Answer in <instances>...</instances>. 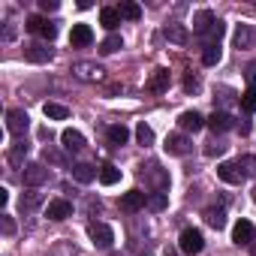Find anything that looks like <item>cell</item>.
<instances>
[{"label": "cell", "instance_id": "obj_1", "mask_svg": "<svg viewBox=\"0 0 256 256\" xmlns=\"http://www.w3.org/2000/svg\"><path fill=\"white\" fill-rule=\"evenodd\" d=\"M178 247H181V253L196 256V253H202L205 238H202V232H199V229H184V232H181V238H178Z\"/></svg>", "mask_w": 256, "mask_h": 256}, {"label": "cell", "instance_id": "obj_2", "mask_svg": "<svg viewBox=\"0 0 256 256\" xmlns=\"http://www.w3.org/2000/svg\"><path fill=\"white\" fill-rule=\"evenodd\" d=\"M88 235H90L94 247H100V250H108V247L114 244V232H112V226H106V223H90V226H88Z\"/></svg>", "mask_w": 256, "mask_h": 256}, {"label": "cell", "instance_id": "obj_3", "mask_svg": "<svg viewBox=\"0 0 256 256\" xmlns=\"http://www.w3.org/2000/svg\"><path fill=\"white\" fill-rule=\"evenodd\" d=\"M28 126H30V118H28L24 108H10V112H6V130H10L12 136H24Z\"/></svg>", "mask_w": 256, "mask_h": 256}, {"label": "cell", "instance_id": "obj_4", "mask_svg": "<svg viewBox=\"0 0 256 256\" xmlns=\"http://www.w3.org/2000/svg\"><path fill=\"white\" fill-rule=\"evenodd\" d=\"M232 241H235L238 247H250V244L256 241V226H253L250 220H238V223L232 226Z\"/></svg>", "mask_w": 256, "mask_h": 256}, {"label": "cell", "instance_id": "obj_5", "mask_svg": "<svg viewBox=\"0 0 256 256\" xmlns=\"http://www.w3.org/2000/svg\"><path fill=\"white\" fill-rule=\"evenodd\" d=\"M145 205H148V196H145L142 190H130V193L120 196V208H124L126 214H136V211H142Z\"/></svg>", "mask_w": 256, "mask_h": 256}, {"label": "cell", "instance_id": "obj_6", "mask_svg": "<svg viewBox=\"0 0 256 256\" xmlns=\"http://www.w3.org/2000/svg\"><path fill=\"white\" fill-rule=\"evenodd\" d=\"M46 178H48V169H46L42 163H30V166H24V175H22L24 187H40V184H46Z\"/></svg>", "mask_w": 256, "mask_h": 256}, {"label": "cell", "instance_id": "obj_7", "mask_svg": "<svg viewBox=\"0 0 256 256\" xmlns=\"http://www.w3.org/2000/svg\"><path fill=\"white\" fill-rule=\"evenodd\" d=\"M217 178H220V181H226V184H241L247 175H244V169H241L238 163H229V160H226V163H220V166H217Z\"/></svg>", "mask_w": 256, "mask_h": 256}, {"label": "cell", "instance_id": "obj_8", "mask_svg": "<svg viewBox=\"0 0 256 256\" xmlns=\"http://www.w3.org/2000/svg\"><path fill=\"white\" fill-rule=\"evenodd\" d=\"M46 217L48 220H66V217H72V202L70 199H52L46 205Z\"/></svg>", "mask_w": 256, "mask_h": 256}, {"label": "cell", "instance_id": "obj_9", "mask_svg": "<svg viewBox=\"0 0 256 256\" xmlns=\"http://www.w3.org/2000/svg\"><path fill=\"white\" fill-rule=\"evenodd\" d=\"M24 58L30 64H46V60H52V48L46 42H28L24 46Z\"/></svg>", "mask_w": 256, "mask_h": 256}, {"label": "cell", "instance_id": "obj_10", "mask_svg": "<svg viewBox=\"0 0 256 256\" xmlns=\"http://www.w3.org/2000/svg\"><path fill=\"white\" fill-rule=\"evenodd\" d=\"M163 148L169 154H175V157H184V154H190V139L184 133H172V136H166V145Z\"/></svg>", "mask_w": 256, "mask_h": 256}, {"label": "cell", "instance_id": "obj_11", "mask_svg": "<svg viewBox=\"0 0 256 256\" xmlns=\"http://www.w3.org/2000/svg\"><path fill=\"white\" fill-rule=\"evenodd\" d=\"M214 22H217V16L211 12V10H199L196 16H193V34H199V36H205L211 28H214Z\"/></svg>", "mask_w": 256, "mask_h": 256}, {"label": "cell", "instance_id": "obj_12", "mask_svg": "<svg viewBox=\"0 0 256 256\" xmlns=\"http://www.w3.org/2000/svg\"><path fill=\"white\" fill-rule=\"evenodd\" d=\"M70 42H72L76 48L90 46V42H94V30H90V24H72V30H70Z\"/></svg>", "mask_w": 256, "mask_h": 256}, {"label": "cell", "instance_id": "obj_13", "mask_svg": "<svg viewBox=\"0 0 256 256\" xmlns=\"http://www.w3.org/2000/svg\"><path fill=\"white\" fill-rule=\"evenodd\" d=\"M205 124H208V120H205L199 112H184V114L178 118V126H181V130H187V133H199Z\"/></svg>", "mask_w": 256, "mask_h": 256}, {"label": "cell", "instance_id": "obj_14", "mask_svg": "<svg viewBox=\"0 0 256 256\" xmlns=\"http://www.w3.org/2000/svg\"><path fill=\"white\" fill-rule=\"evenodd\" d=\"M208 126H211L214 133H226V130H232V126H235V118L229 112H214L208 118Z\"/></svg>", "mask_w": 256, "mask_h": 256}, {"label": "cell", "instance_id": "obj_15", "mask_svg": "<svg viewBox=\"0 0 256 256\" xmlns=\"http://www.w3.org/2000/svg\"><path fill=\"white\" fill-rule=\"evenodd\" d=\"M72 72H76L78 78H84V82H100V78H102V66H100V64H84V60H82V64L72 66Z\"/></svg>", "mask_w": 256, "mask_h": 256}, {"label": "cell", "instance_id": "obj_16", "mask_svg": "<svg viewBox=\"0 0 256 256\" xmlns=\"http://www.w3.org/2000/svg\"><path fill=\"white\" fill-rule=\"evenodd\" d=\"M151 94H163V90H169V70H154L151 72V78H148V84H145Z\"/></svg>", "mask_w": 256, "mask_h": 256}, {"label": "cell", "instance_id": "obj_17", "mask_svg": "<svg viewBox=\"0 0 256 256\" xmlns=\"http://www.w3.org/2000/svg\"><path fill=\"white\" fill-rule=\"evenodd\" d=\"M60 142H64V148L72 151V154L84 148V136H82L78 130H64V133H60Z\"/></svg>", "mask_w": 256, "mask_h": 256}, {"label": "cell", "instance_id": "obj_18", "mask_svg": "<svg viewBox=\"0 0 256 256\" xmlns=\"http://www.w3.org/2000/svg\"><path fill=\"white\" fill-rule=\"evenodd\" d=\"M96 175H100V172H96L90 163H76V166H72V178H76L78 184H90Z\"/></svg>", "mask_w": 256, "mask_h": 256}, {"label": "cell", "instance_id": "obj_19", "mask_svg": "<svg viewBox=\"0 0 256 256\" xmlns=\"http://www.w3.org/2000/svg\"><path fill=\"white\" fill-rule=\"evenodd\" d=\"M100 24H102L106 30H114V28L120 24V12H118L114 6H102V10H100Z\"/></svg>", "mask_w": 256, "mask_h": 256}, {"label": "cell", "instance_id": "obj_20", "mask_svg": "<svg viewBox=\"0 0 256 256\" xmlns=\"http://www.w3.org/2000/svg\"><path fill=\"white\" fill-rule=\"evenodd\" d=\"M202 217H205V223H208L211 229H223V226H226V211H223V208H205Z\"/></svg>", "mask_w": 256, "mask_h": 256}, {"label": "cell", "instance_id": "obj_21", "mask_svg": "<svg viewBox=\"0 0 256 256\" xmlns=\"http://www.w3.org/2000/svg\"><path fill=\"white\" fill-rule=\"evenodd\" d=\"M106 136H108L112 145H126V139H130V130H126L124 124H114V126H108V130H106Z\"/></svg>", "mask_w": 256, "mask_h": 256}, {"label": "cell", "instance_id": "obj_22", "mask_svg": "<svg viewBox=\"0 0 256 256\" xmlns=\"http://www.w3.org/2000/svg\"><path fill=\"white\" fill-rule=\"evenodd\" d=\"M42 112H46V118H48V120H64V118H70V108H66V106H60V102H46V106H42Z\"/></svg>", "mask_w": 256, "mask_h": 256}, {"label": "cell", "instance_id": "obj_23", "mask_svg": "<svg viewBox=\"0 0 256 256\" xmlns=\"http://www.w3.org/2000/svg\"><path fill=\"white\" fill-rule=\"evenodd\" d=\"M100 181H102L106 187L118 184V181H120V169H118V166H112V163H106V166L100 169Z\"/></svg>", "mask_w": 256, "mask_h": 256}, {"label": "cell", "instance_id": "obj_24", "mask_svg": "<svg viewBox=\"0 0 256 256\" xmlns=\"http://www.w3.org/2000/svg\"><path fill=\"white\" fill-rule=\"evenodd\" d=\"M118 12H120V18H126V22H139V18H142V6H139V4H120Z\"/></svg>", "mask_w": 256, "mask_h": 256}, {"label": "cell", "instance_id": "obj_25", "mask_svg": "<svg viewBox=\"0 0 256 256\" xmlns=\"http://www.w3.org/2000/svg\"><path fill=\"white\" fill-rule=\"evenodd\" d=\"M232 42H235V48H247V46L253 42V30H250L247 24H241V28L235 30V36H232Z\"/></svg>", "mask_w": 256, "mask_h": 256}, {"label": "cell", "instance_id": "obj_26", "mask_svg": "<svg viewBox=\"0 0 256 256\" xmlns=\"http://www.w3.org/2000/svg\"><path fill=\"white\" fill-rule=\"evenodd\" d=\"M166 40L175 42V46H184V42H187V30H184L181 24H169V28H166Z\"/></svg>", "mask_w": 256, "mask_h": 256}, {"label": "cell", "instance_id": "obj_27", "mask_svg": "<svg viewBox=\"0 0 256 256\" xmlns=\"http://www.w3.org/2000/svg\"><path fill=\"white\" fill-rule=\"evenodd\" d=\"M220 58H223L220 46H205V52H202V64H205V66H217Z\"/></svg>", "mask_w": 256, "mask_h": 256}, {"label": "cell", "instance_id": "obj_28", "mask_svg": "<svg viewBox=\"0 0 256 256\" xmlns=\"http://www.w3.org/2000/svg\"><path fill=\"white\" fill-rule=\"evenodd\" d=\"M118 48H124V42H120L118 34H112V36H106V40L100 42V52H102V54H114Z\"/></svg>", "mask_w": 256, "mask_h": 256}, {"label": "cell", "instance_id": "obj_29", "mask_svg": "<svg viewBox=\"0 0 256 256\" xmlns=\"http://www.w3.org/2000/svg\"><path fill=\"white\" fill-rule=\"evenodd\" d=\"M241 108H244V112H250V114L256 112V84H250V88L241 94Z\"/></svg>", "mask_w": 256, "mask_h": 256}, {"label": "cell", "instance_id": "obj_30", "mask_svg": "<svg viewBox=\"0 0 256 256\" xmlns=\"http://www.w3.org/2000/svg\"><path fill=\"white\" fill-rule=\"evenodd\" d=\"M136 139H139V145H145V148H148V145H154V130H151L145 120L136 126Z\"/></svg>", "mask_w": 256, "mask_h": 256}, {"label": "cell", "instance_id": "obj_31", "mask_svg": "<svg viewBox=\"0 0 256 256\" xmlns=\"http://www.w3.org/2000/svg\"><path fill=\"white\" fill-rule=\"evenodd\" d=\"M24 157H28V142H16V145L10 148V163H12V166H18Z\"/></svg>", "mask_w": 256, "mask_h": 256}, {"label": "cell", "instance_id": "obj_32", "mask_svg": "<svg viewBox=\"0 0 256 256\" xmlns=\"http://www.w3.org/2000/svg\"><path fill=\"white\" fill-rule=\"evenodd\" d=\"M166 205H169V196H166V193H151V196H148V208H151V211H163Z\"/></svg>", "mask_w": 256, "mask_h": 256}, {"label": "cell", "instance_id": "obj_33", "mask_svg": "<svg viewBox=\"0 0 256 256\" xmlns=\"http://www.w3.org/2000/svg\"><path fill=\"white\" fill-rule=\"evenodd\" d=\"M40 36H42V40H48V42H52V40H54V36H58V28H54V24H52V22H48V18H42V24H40Z\"/></svg>", "mask_w": 256, "mask_h": 256}, {"label": "cell", "instance_id": "obj_34", "mask_svg": "<svg viewBox=\"0 0 256 256\" xmlns=\"http://www.w3.org/2000/svg\"><path fill=\"white\" fill-rule=\"evenodd\" d=\"M238 166L244 169V175L256 178V157H241V160H238Z\"/></svg>", "mask_w": 256, "mask_h": 256}, {"label": "cell", "instance_id": "obj_35", "mask_svg": "<svg viewBox=\"0 0 256 256\" xmlns=\"http://www.w3.org/2000/svg\"><path fill=\"white\" fill-rule=\"evenodd\" d=\"M42 199H40V193H28V196H22V208L28 211V208H36Z\"/></svg>", "mask_w": 256, "mask_h": 256}, {"label": "cell", "instance_id": "obj_36", "mask_svg": "<svg viewBox=\"0 0 256 256\" xmlns=\"http://www.w3.org/2000/svg\"><path fill=\"white\" fill-rule=\"evenodd\" d=\"M40 24H42V16H30V18L24 22V28H28L30 34H40Z\"/></svg>", "mask_w": 256, "mask_h": 256}, {"label": "cell", "instance_id": "obj_37", "mask_svg": "<svg viewBox=\"0 0 256 256\" xmlns=\"http://www.w3.org/2000/svg\"><path fill=\"white\" fill-rule=\"evenodd\" d=\"M226 151V145H220V142H211L208 148H205V157H217V154H223Z\"/></svg>", "mask_w": 256, "mask_h": 256}, {"label": "cell", "instance_id": "obj_38", "mask_svg": "<svg viewBox=\"0 0 256 256\" xmlns=\"http://www.w3.org/2000/svg\"><path fill=\"white\" fill-rule=\"evenodd\" d=\"M16 232V220L10 214H4V235H12Z\"/></svg>", "mask_w": 256, "mask_h": 256}, {"label": "cell", "instance_id": "obj_39", "mask_svg": "<svg viewBox=\"0 0 256 256\" xmlns=\"http://www.w3.org/2000/svg\"><path fill=\"white\" fill-rule=\"evenodd\" d=\"M40 10L42 12H54L58 10V0H40Z\"/></svg>", "mask_w": 256, "mask_h": 256}, {"label": "cell", "instance_id": "obj_40", "mask_svg": "<svg viewBox=\"0 0 256 256\" xmlns=\"http://www.w3.org/2000/svg\"><path fill=\"white\" fill-rule=\"evenodd\" d=\"M184 90H199V78L196 76H187L184 78Z\"/></svg>", "mask_w": 256, "mask_h": 256}, {"label": "cell", "instance_id": "obj_41", "mask_svg": "<svg viewBox=\"0 0 256 256\" xmlns=\"http://www.w3.org/2000/svg\"><path fill=\"white\" fill-rule=\"evenodd\" d=\"M42 157H46L48 163H60V160H64V157H60L58 151H48V148H46V154H42Z\"/></svg>", "mask_w": 256, "mask_h": 256}, {"label": "cell", "instance_id": "obj_42", "mask_svg": "<svg viewBox=\"0 0 256 256\" xmlns=\"http://www.w3.org/2000/svg\"><path fill=\"white\" fill-rule=\"evenodd\" d=\"M247 78H250V82H256V60L247 66Z\"/></svg>", "mask_w": 256, "mask_h": 256}, {"label": "cell", "instance_id": "obj_43", "mask_svg": "<svg viewBox=\"0 0 256 256\" xmlns=\"http://www.w3.org/2000/svg\"><path fill=\"white\" fill-rule=\"evenodd\" d=\"M163 256H178V253H175V250H169V247H166V253H163Z\"/></svg>", "mask_w": 256, "mask_h": 256}, {"label": "cell", "instance_id": "obj_44", "mask_svg": "<svg viewBox=\"0 0 256 256\" xmlns=\"http://www.w3.org/2000/svg\"><path fill=\"white\" fill-rule=\"evenodd\" d=\"M250 253H253V256H256V241H253V244H250Z\"/></svg>", "mask_w": 256, "mask_h": 256}, {"label": "cell", "instance_id": "obj_45", "mask_svg": "<svg viewBox=\"0 0 256 256\" xmlns=\"http://www.w3.org/2000/svg\"><path fill=\"white\" fill-rule=\"evenodd\" d=\"M253 202H256V190H253Z\"/></svg>", "mask_w": 256, "mask_h": 256}, {"label": "cell", "instance_id": "obj_46", "mask_svg": "<svg viewBox=\"0 0 256 256\" xmlns=\"http://www.w3.org/2000/svg\"><path fill=\"white\" fill-rule=\"evenodd\" d=\"M114 256H118V253H114Z\"/></svg>", "mask_w": 256, "mask_h": 256}]
</instances>
